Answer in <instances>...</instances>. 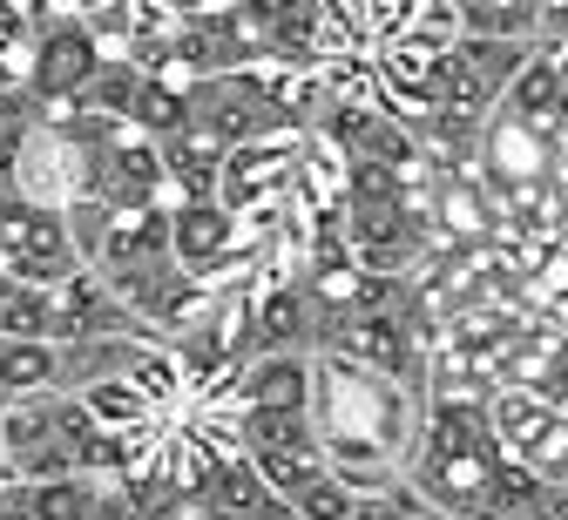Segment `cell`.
I'll use <instances>...</instances> for the list:
<instances>
[{
    "label": "cell",
    "mask_w": 568,
    "mask_h": 520,
    "mask_svg": "<svg viewBox=\"0 0 568 520\" xmlns=\"http://www.w3.org/2000/svg\"><path fill=\"white\" fill-rule=\"evenodd\" d=\"M548 54H555V74H561V129H568V41L548 48Z\"/></svg>",
    "instance_id": "obj_7"
},
{
    "label": "cell",
    "mask_w": 568,
    "mask_h": 520,
    "mask_svg": "<svg viewBox=\"0 0 568 520\" xmlns=\"http://www.w3.org/2000/svg\"><path fill=\"white\" fill-rule=\"evenodd\" d=\"M501 109L521 115V122H535V129H561V74H555V54L548 48H535L521 61V74H515V89H508Z\"/></svg>",
    "instance_id": "obj_4"
},
{
    "label": "cell",
    "mask_w": 568,
    "mask_h": 520,
    "mask_svg": "<svg viewBox=\"0 0 568 520\" xmlns=\"http://www.w3.org/2000/svg\"><path fill=\"white\" fill-rule=\"evenodd\" d=\"M535 54V41H501V34H460L447 48V109L487 122L494 109L508 102L521 61Z\"/></svg>",
    "instance_id": "obj_3"
},
{
    "label": "cell",
    "mask_w": 568,
    "mask_h": 520,
    "mask_svg": "<svg viewBox=\"0 0 568 520\" xmlns=\"http://www.w3.org/2000/svg\"><path fill=\"white\" fill-rule=\"evenodd\" d=\"M426 392L393 379V371L352 365L338 351H312V426L318 453L352 493H386L406 480L419 446Z\"/></svg>",
    "instance_id": "obj_1"
},
{
    "label": "cell",
    "mask_w": 568,
    "mask_h": 520,
    "mask_svg": "<svg viewBox=\"0 0 568 520\" xmlns=\"http://www.w3.org/2000/svg\"><path fill=\"white\" fill-rule=\"evenodd\" d=\"M467 34H501V41H535L541 0H454Z\"/></svg>",
    "instance_id": "obj_5"
},
{
    "label": "cell",
    "mask_w": 568,
    "mask_h": 520,
    "mask_svg": "<svg viewBox=\"0 0 568 520\" xmlns=\"http://www.w3.org/2000/svg\"><path fill=\"white\" fill-rule=\"evenodd\" d=\"M406 487L434 500L447 520H528L541 500V480L508 460L487 399H426Z\"/></svg>",
    "instance_id": "obj_2"
},
{
    "label": "cell",
    "mask_w": 568,
    "mask_h": 520,
    "mask_svg": "<svg viewBox=\"0 0 568 520\" xmlns=\"http://www.w3.org/2000/svg\"><path fill=\"white\" fill-rule=\"evenodd\" d=\"M345 8H352V21H359L366 48H379V41H393L419 14V0H345Z\"/></svg>",
    "instance_id": "obj_6"
}]
</instances>
